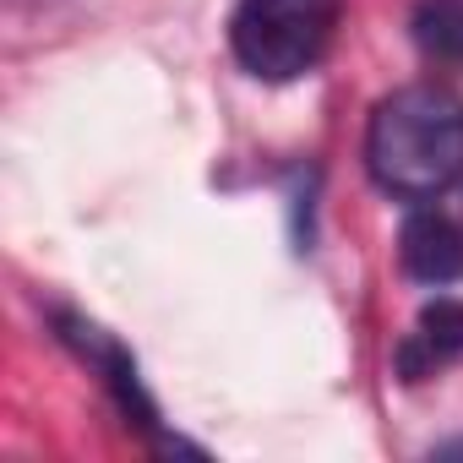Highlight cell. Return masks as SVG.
<instances>
[{"instance_id":"6da1fadb","label":"cell","mask_w":463,"mask_h":463,"mask_svg":"<svg viewBox=\"0 0 463 463\" xmlns=\"http://www.w3.org/2000/svg\"><path fill=\"white\" fill-rule=\"evenodd\" d=\"M371 180L387 196L430 202L463 180V99L430 82L398 88L376 104L365 131Z\"/></svg>"},{"instance_id":"7a4b0ae2","label":"cell","mask_w":463,"mask_h":463,"mask_svg":"<svg viewBox=\"0 0 463 463\" xmlns=\"http://www.w3.org/2000/svg\"><path fill=\"white\" fill-rule=\"evenodd\" d=\"M338 28V0H241L229 44L235 61L262 82H295L306 77Z\"/></svg>"},{"instance_id":"3957f363","label":"cell","mask_w":463,"mask_h":463,"mask_svg":"<svg viewBox=\"0 0 463 463\" xmlns=\"http://www.w3.org/2000/svg\"><path fill=\"white\" fill-rule=\"evenodd\" d=\"M398 257H403V273L441 289V284H458L463 279V229L436 213V207H420L403 218V235H398Z\"/></svg>"},{"instance_id":"277c9868","label":"cell","mask_w":463,"mask_h":463,"mask_svg":"<svg viewBox=\"0 0 463 463\" xmlns=\"http://www.w3.org/2000/svg\"><path fill=\"white\" fill-rule=\"evenodd\" d=\"M458 354H463V300L436 295V300L420 311L414 333L403 338L398 371H403V382H425L436 365H447V360H458Z\"/></svg>"},{"instance_id":"5b68a950","label":"cell","mask_w":463,"mask_h":463,"mask_svg":"<svg viewBox=\"0 0 463 463\" xmlns=\"http://www.w3.org/2000/svg\"><path fill=\"white\" fill-rule=\"evenodd\" d=\"M409 28L425 61L463 66V0H420Z\"/></svg>"}]
</instances>
